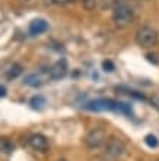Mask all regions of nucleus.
<instances>
[{
    "mask_svg": "<svg viewBox=\"0 0 159 161\" xmlns=\"http://www.w3.org/2000/svg\"><path fill=\"white\" fill-rule=\"evenodd\" d=\"M113 21L115 24V26L120 28V30H124V28L130 26V24L133 22V10H131L129 4L124 3V0L114 8Z\"/></svg>",
    "mask_w": 159,
    "mask_h": 161,
    "instance_id": "1",
    "label": "nucleus"
},
{
    "mask_svg": "<svg viewBox=\"0 0 159 161\" xmlns=\"http://www.w3.org/2000/svg\"><path fill=\"white\" fill-rule=\"evenodd\" d=\"M158 41H159L158 31L153 30L152 26H142L136 32V42L142 48H152L153 46L158 44Z\"/></svg>",
    "mask_w": 159,
    "mask_h": 161,
    "instance_id": "2",
    "label": "nucleus"
},
{
    "mask_svg": "<svg viewBox=\"0 0 159 161\" xmlns=\"http://www.w3.org/2000/svg\"><path fill=\"white\" fill-rule=\"evenodd\" d=\"M105 151L111 158H117L124 154L126 151V145L121 139H118L115 136H111L105 141Z\"/></svg>",
    "mask_w": 159,
    "mask_h": 161,
    "instance_id": "3",
    "label": "nucleus"
},
{
    "mask_svg": "<svg viewBox=\"0 0 159 161\" xmlns=\"http://www.w3.org/2000/svg\"><path fill=\"white\" fill-rule=\"evenodd\" d=\"M107 141V135H105V130L101 129V127H95L89 132L86 138H85V142L89 148H98Z\"/></svg>",
    "mask_w": 159,
    "mask_h": 161,
    "instance_id": "4",
    "label": "nucleus"
},
{
    "mask_svg": "<svg viewBox=\"0 0 159 161\" xmlns=\"http://www.w3.org/2000/svg\"><path fill=\"white\" fill-rule=\"evenodd\" d=\"M67 62L64 59L57 60L50 69H48V73H50V78L54 80H60L63 79L64 76L67 75Z\"/></svg>",
    "mask_w": 159,
    "mask_h": 161,
    "instance_id": "5",
    "label": "nucleus"
},
{
    "mask_svg": "<svg viewBox=\"0 0 159 161\" xmlns=\"http://www.w3.org/2000/svg\"><path fill=\"white\" fill-rule=\"evenodd\" d=\"M85 108L93 111H99V110H115L118 108V103H114L111 100H96V101L88 103Z\"/></svg>",
    "mask_w": 159,
    "mask_h": 161,
    "instance_id": "6",
    "label": "nucleus"
},
{
    "mask_svg": "<svg viewBox=\"0 0 159 161\" xmlns=\"http://www.w3.org/2000/svg\"><path fill=\"white\" fill-rule=\"evenodd\" d=\"M29 145L34 149H37V151H42V153L48 151V139L44 135H41V133H35V135L31 136Z\"/></svg>",
    "mask_w": 159,
    "mask_h": 161,
    "instance_id": "7",
    "label": "nucleus"
},
{
    "mask_svg": "<svg viewBox=\"0 0 159 161\" xmlns=\"http://www.w3.org/2000/svg\"><path fill=\"white\" fill-rule=\"evenodd\" d=\"M47 78H50V73L47 72L45 75L42 72H38V73H31L28 76L25 78V84L29 85V86H34V88H37V86H41V85L45 84Z\"/></svg>",
    "mask_w": 159,
    "mask_h": 161,
    "instance_id": "8",
    "label": "nucleus"
},
{
    "mask_svg": "<svg viewBox=\"0 0 159 161\" xmlns=\"http://www.w3.org/2000/svg\"><path fill=\"white\" fill-rule=\"evenodd\" d=\"M47 30H48V22H47L45 19H41V18L34 19L29 24V34L31 35H40V34H42V32H45Z\"/></svg>",
    "mask_w": 159,
    "mask_h": 161,
    "instance_id": "9",
    "label": "nucleus"
},
{
    "mask_svg": "<svg viewBox=\"0 0 159 161\" xmlns=\"http://www.w3.org/2000/svg\"><path fill=\"white\" fill-rule=\"evenodd\" d=\"M22 73V66L18 63H13L9 66V69H6V78L8 79H15V78H18L19 75Z\"/></svg>",
    "mask_w": 159,
    "mask_h": 161,
    "instance_id": "10",
    "label": "nucleus"
},
{
    "mask_svg": "<svg viewBox=\"0 0 159 161\" xmlns=\"http://www.w3.org/2000/svg\"><path fill=\"white\" fill-rule=\"evenodd\" d=\"M12 153H13V144L10 142V139L2 136V138H0V154L9 155V154H12Z\"/></svg>",
    "mask_w": 159,
    "mask_h": 161,
    "instance_id": "11",
    "label": "nucleus"
},
{
    "mask_svg": "<svg viewBox=\"0 0 159 161\" xmlns=\"http://www.w3.org/2000/svg\"><path fill=\"white\" fill-rule=\"evenodd\" d=\"M45 104V98L42 97V95H34L31 98V107L32 108H37V110H41L42 107Z\"/></svg>",
    "mask_w": 159,
    "mask_h": 161,
    "instance_id": "12",
    "label": "nucleus"
},
{
    "mask_svg": "<svg viewBox=\"0 0 159 161\" xmlns=\"http://www.w3.org/2000/svg\"><path fill=\"white\" fill-rule=\"evenodd\" d=\"M123 0H101V9L104 10H109V9H114L117 4H120Z\"/></svg>",
    "mask_w": 159,
    "mask_h": 161,
    "instance_id": "13",
    "label": "nucleus"
},
{
    "mask_svg": "<svg viewBox=\"0 0 159 161\" xmlns=\"http://www.w3.org/2000/svg\"><path fill=\"white\" fill-rule=\"evenodd\" d=\"M145 142H146V145L151 147V148L158 147V138H156L155 135H146L145 136Z\"/></svg>",
    "mask_w": 159,
    "mask_h": 161,
    "instance_id": "14",
    "label": "nucleus"
},
{
    "mask_svg": "<svg viewBox=\"0 0 159 161\" xmlns=\"http://www.w3.org/2000/svg\"><path fill=\"white\" fill-rule=\"evenodd\" d=\"M82 3H83V8L86 10H93L96 6V0H83Z\"/></svg>",
    "mask_w": 159,
    "mask_h": 161,
    "instance_id": "15",
    "label": "nucleus"
},
{
    "mask_svg": "<svg viewBox=\"0 0 159 161\" xmlns=\"http://www.w3.org/2000/svg\"><path fill=\"white\" fill-rule=\"evenodd\" d=\"M102 68H104L105 72H113L114 69H115V66H114V63L111 60H105L104 63H102Z\"/></svg>",
    "mask_w": 159,
    "mask_h": 161,
    "instance_id": "16",
    "label": "nucleus"
},
{
    "mask_svg": "<svg viewBox=\"0 0 159 161\" xmlns=\"http://www.w3.org/2000/svg\"><path fill=\"white\" fill-rule=\"evenodd\" d=\"M146 57H147V60H149V62H153V63H159L158 56H156V54H152V53H149Z\"/></svg>",
    "mask_w": 159,
    "mask_h": 161,
    "instance_id": "17",
    "label": "nucleus"
},
{
    "mask_svg": "<svg viewBox=\"0 0 159 161\" xmlns=\"http://www.w3.org/2000/svg\"><path fill=\"white\" fill-rule=\"evenodd\" d=\"M151 101H152V106H155L156 108H159V95H153Z\"/></svg>",
    "mask_w": 159,
    "mask_h": 161,
    "instance_id": "18",
    "label": "nucleus"
},
{
    "mask_svg": "<svg viewBox=\"0 0 159 161\" xmlns=\"http://www.w3.org/2000/svg\"><path fill=\"white\" fill-rule=\"evenodd\" d=\"M54 4H69V3H72L73 0H51Z\"/></svg>",
    "mask_w": 159,
    "mask_h": 161,
    "instance_id": "19",
    "label": "nucleus"
},
{
    "mask_svg": "<svg viewBox=\"0 0 159 161\" xmlns=\"http://www.w3.org/2000/svg\"><path fill=\"white\" fill-rule=\"evenodd\" d=\"M4 95H6V88L3 85H0V97H4Z\"/></svg>",
    "mask_w": 159,
    "mask_h": 161,
    "instance_id": "20",
    "label": "nucleus"
},
{
    "mask_svg": "<svg viewBox=\"0 0 159 161\" xmlns=\"http://www.w3.org/2000/svg\"><path fill=\"white\" fill-rule=\"evenodd\" d=\"M102 161H105V160H102ZM107 161H113V160H107Z\"/></svg>",
    "mask_w": 159,
    "mask_h": 161,
    "instance_id": "21",
    "label": "nucleus"
},
{
    "mask_svg": "<svg viewBox=\"0 0 159 161\" xmlns=\"http://www.w3.org/2000/svg\"><path fill=\"white\" fill-rule=\"evenodd\" d=\"M26 2H28V0H26Z\"/></svg>",
    "mask_w": 159,
    "mask_h": 161,
    "instance_id": "22",
    "label": "nucleus"
}]
</instances>
